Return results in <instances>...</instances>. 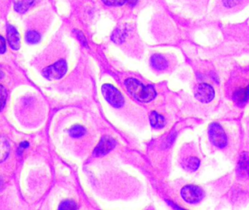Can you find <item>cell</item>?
<instances>
[{
	"mask_svg": "<svg viewBox=\"0 0 249 210\" xmlns=\"http://www.w3.org/2000/svg\"><path fill=\"white\" fill-rule=\"evenodd\" d=\"M8 93L6 89L3 86L0 84V111H2L6 103Z\"/></svg>",
	"mask_w": 249,
	"mask_h": 210,
	"instance_id": "18",
	"label": "cell"
},
{
	"mask_svg": "<svg viewBox=\"0 0 249 210\" xmlns=\"http://www.w3.org/2000/svg\"><path fill=\"white\" fill-rule=\"evenodd\" d=\"M4 76V73L2 72V70H0V79L2 78V77H3Z\"/></svg>",
	"mask_w": 249,
	"mask_h": 210,
	"instance_id": "26",
	"label": "cell"
},
{
	"mask_svg": "<svg viewBox=\"0 0 249 210\" xmlns=\"http://www.w3.org/2000/svg\"><path fill=\"white\" fill-rule=\"evenodd\" d=\"M233 99L238 104L246 103L249 99V86L234 92Z\"/></svg>",
	"mask_w": 249,
	"mask_h": 210,
	"instance_id": "12",
	"label": "cell"
},
{
	"mask_svg": "<svg viewBox=\"0 0 249 210\" xmlns=\"http://www.w3.org/2000/svg\"><path fill=\"white\" fill-rule=\"evenodd\" d=\"M116 145V141H115L114 139L106 136L102 138L98 145L94 149V155L97 157L105 156L111 151Z\"/></svg>",
	"mask_w": 249,
	"mask_h": 210,
	"instance_id": "7",
	"label": "cell"
},
{
	"mask_svg": "<svg viewBox=\"0 0 249 210\" xmlns=\"http://www.w3.org/2000/svg\"><path fill=\"white\" fill-rule=\"evenodd\" d=\"M74 32H75V34H76L77 37H78V40L81 42V43L84 46L88 47V45H87V39H86L84 34H83L81 31L75 30Z\"/></svg>",
	"mask_w": 249,
	"mask_h": 210,
	"instance_id": "22",
	"label": "cell"
},
{
	"mask_svg": "<svg viewBox=\"0 0 249 210\" xmlns=\"http://www.w3.org/2000/svg\"><path fill=\"white\" fill-rule=\"evenodd\" d=\"M10 144L3 136L0 135V163L5 161L10 153Z\"/></svg>",
	"mask_w": 249,
	"mask_h": 210,
	"instance_id": "10",
	"label": "cell"
},
{
	"mask_svg": "<svg viewBox=\"0 0 249 210\" xmlns=\"http://www.w3.org/2000/svg\"><path fill=\"white\" fill-rule=\"evenodd\" d=\"M7 36L10 46L12 49L17 50L20 48V36L18 31L14 26L8 25L7 26Z\"/></svg>",
	"mask_w": 249,
	"mask_h": 210,
	"instance_id": "8",
	"label": "cell"
},
{
	"mask_svg": "<svg viewBox=\"0 0 249 210\" xmlns=\"http://www.w3.org/2000/svg\"><path fill=\"white\" fill-rule=\"evenodd\" d=\"M125 85L128 91L139 102H149L157 96V92L152 86H144L137 79L128 78Z\"/></svg>",
	"mask_w": 249,
	"mask_h": 210,
	"instance_id": "1",
	"label": "cell"
},
{
	"mask_svg": "<svg viewBox=\"0 0 249 210\" xmlns=\"http://www.w3.org/2000/svg\"><path fill=\"white\" fill-rule=\"evenodd\" d=\"M208 134H209L210 140L213 145L219 148H223L227 145V135L219 124L216 122L211 124L208 130Z\"/></svg>",
	"mask_w": 249,
	"mask_h": 210,
	"instance_id": "4",
	"label": "cell"
},
{
	"mask_svg": "<svg viewBox=\"0 0 249 210\" xmlns=\"http://www.w3.org/2000/svg\"><path fill=\"white\" fill-rule=\"evenodd\" d=\"M102 93L106 101L114 107H121L124 104V99L122 93L112 85H103L102 87Z\"/></svg>",
	"mask_w": 249,
	"mask_h": 210,
	"instance_id": "2",
	"label": "cell"
},
{
	"mask_svg": "<svg viewBox=\"0 0 249 210\" xmlns=\"http://www.w3.org/2000/svg\"><path fill=\"white\" fill-rule=\"evenodd\" d=\"M68 70V65L64 59L59 60L57 62L43 70V74L48 80H58L62 78Z\"/></svg>",
	"mask_w": 249,
	"mask_h": 210,
	"instance_id": "3",
	"label": "cell"
},
{
	"mask_svg": "<svg viewBox=\"0 0 249 210\" xmlns=\"http://www.w3.org/2000/svg\"><path fill=\"white\" fill-rule=\"evenodd\" d=\"M29 146V143L27 142V141H24V142H22L21 144V145H20V147H21V148H27V147H28Z\"/></svg>",
	"mask_w": 249,
	"mask_h": 210,
	"instance_id": "25",
	"label": "cell"
},
{
	"mask_svg": "<svg viewBox=\"0 0 249 210\" xmlns=\"http://www.w3.org/2000/svg\"><path fill=\"white\" fill-rule=\"evenodd\" d=\"M35 0H17L15 3L16 11L19 13H24L28 10L30 6L34 3Z\"/></svg>",
	"mask_w": 249,
	"mask_h": 210,
	"instance_id": "13",
	"label": "cell"
},
{
	"mask_svg": "<svg viewBox=\"0 0 249 210\" xmlns=\"http://www.w3.org/2000/svg\"><path fill=\"white\" fill-rule=\"evenodd\" d=\"M6 51V42L5 38L0 35V53H4Z\"/></svg>",
	"mask_w": 249,
	"mask_h": 210,
	"instance_id": "23",
	"label": "cell"
},
{
	"mask_svg": "<svg viewBox=\"0 0 249 210\" xmlns=\"http://www.w3.org/2000/svg\"><path fill=\"white\" fill-rule=\"evenodd\" d=\"M126 31L124 29H116L111 36L112 40L116 44H121L124 41Z\"/></svg>",
	"mask_w": 249,
	"mask_h": 210,
	"instance_id": "15",
	"label": "cell"
},
{
	"mask_svg": "<svg viewBox=\"0 0 249 210\" xmlns=\"http://www.w3.org/2000/svg\"><path fill=\"white\" fill-rule=\"evenodd\" d=\"M182 198L186 202L196 204L199 202L204 196L203 191L199 187L187 185L181 190Z\"/></svg>",
	"mask_w": 249,
	"mask_h": 210,
	"instance_id": "5",
	"label": "cell"
},
{
	"mask_svg": "<svg viewBox=\"0 0 249 210\" xmlns=\"http://www.w3.org/2000/svg\"><path fill=\"white\" fill-rule=\"evenodd\" d=\"M126 1L131 6H135L138 3V0H126Z\"/></svg>",
	"mask_w": 249,
	"mask_h": 210,
	"instance_id": "24",
	"label": "cell"
},
{
	"mask_svg": "<svg viewBox=\"0 0 249 210\" xmlns=\"http://www.w3.org/2000/svg\"><path fill=\"white\" fill-rule=\"evenodd\" d=\"M85 134V128L81 126V125H74L70 130V134H71V137H74V138H78V137H82Z\"/></svg>",
	"mask_w": 249,
	"mask_h": 210,
	"instance_id": "16",
	"label": "cell"
},
{
	"mask_svg": "<svg viewBox=\"0 0 249 210\" xmlns=\"http://www.w3.org/2000/svg\"><path fill=\"white\" fill-rule=\"evenodd\" d=\"M199 163H200V161L197 158L190 157L185 160V168L188 170L195 172L199 168Z\"/></svg>",
	"mask_w": 249,
	"mask_h": 210,
	"instance_id": "14",
	"label": "cell"
},
{
	"mask_svg": "<svg viewBox=\"0 0 249 210\" xmlns=\"http://www.w3.org/2000/svg\"><path fill=\"white\" fill-rule=\"evenodd\" d=\"M26 40L28 43L36 44L40 40V35L36 31H29L26 35Z\"/></svg>",
	"mask_w": 249,
	"mask_h": 210,
	"instance_id": "17",
	"label": "cell"
},
{
	"mask_svg": "<svg viewBox=\"0 0 249 210\" xmlns=\"http://www.w3.org/2000/svg\"><path fill=\"white\" fill-rule=\"evenodd\" d=\"M152 67L157 70H165L168 65L167 60L160 54H155L151 58Z\"/></svg>",
	"mask_w": 249,
	"mask_h": 210,
	"instance_id": "9",
	"label": "cell"
},
{
	"mask_svg": "<svg viewBox=\"0 0 249 210\" xmlns=\"http://www.w3.org/2000/svg\"><path fill=\"white\" fill-rule=\"evenodd\" d=\"M102 1L106 5L118 7V6H122L124 4L126 0H102Z\"/></svg>",
	"mask_w": 249,
	"mask_h": 210,
	"instance_id": "20",
	"label": "cell"
},
{
	"mask_svg": "<svg viewBox=\"0 0 249 210\" xmlns=\"http://www.w3.org/2000/svg\"><path fill=\"white\" fill-rule=\"evenodd\" d=\"M78 208L76 203L71 200L63 201L59 206V210H76Z\"/></svg>",
	"mask_w": 249,
	"mask_h": 210,
	"instance_id": "19",
	"label": "cell"
},
{
	"mask_svg": "<svg viewBox=\"0 0 249 210\" xmlns=\"http://www.w3.org/2000/svg\"><path fill=\"white\" fill-rule=\"evenodd\" d=\"M150 122L154 128H161L165 125V120L164 117L159 115L155 111H153L150 114Z\"/></svg>",
	"mask_w": 249,
	"mask_h": 210,
	"instance_id": "11",
	"label": "cell"
},
{
	"mask_svg": "<svg viewBox=\"0 0 249 210\" xmlns=\"http://www.w3.org/2000/svg\"><path fill=\"white\" fill-rule=\"evenodd\" d=\"M215 96V91L212 86L207 83L198 85L195 90V97L202 103H209Z\"/></svg>",
	"mask_w": 249,
	"mask_h": 210,
	"instance_id": "6",
	"label": "cell"
},
{
	"mask_svg": "<svg viewBox=\"0 0 249 210\" xmlns=\"http://www.w3.org/2000/svg\"><path fill=\"white\" fill-rule=\"evenodd\" d=\"M243 0H223V4L225 7L231 8L240 4Z\"/></svg>",
	"mask_w": 249,
	"mask_h": 210,
	"instance_id": "21",
	"label": "cell"
}]
</instances>
